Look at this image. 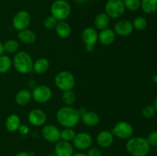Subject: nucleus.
Returning <instances> with one entry per match:
<instances>
[{
  "label": "nucleus",
  "mask_w": 157,
  "mask_h": 156,
  "mask_svg": "<svg viewBox=\"0 0 157 156\" xmlns=\"http://www.w3.org/2000/svg\"><path fill=\"white\" fill-rule=\"evenodd\" d=\"M81 119L84 125L88 127L96 126L100 122V116L94 111H84L80 113Z\"/></svg>",
  "instance_id": "16"
},
{
  "label": "nucleus",
  "mask_w": 157,
  "mask_h": 156,
  "mask_svg": "<svg viewBox=\"0 0 157 156\" xmlns=\"http://www.w3.org/2000/svg\"><path fill=\"white\" fill-rule=\"evenodd\" d=\"M75 1L77 2H78V3H83V2H84L87 1V0H75Z\"/></svg>",
  "instance_id": "41"
},
{
  "label": "nucleus",
  "mask_w": 157,
  "mask_h": 156,
  "mask_svg": "<svg viewBox=\"0 0 157 156\" xmlns=\"http://www.w3.org/2000/svg\"><path fill=\"white\" fill-rule=\"evenodd\" d=\"M31 23V15L25 10H20L14 15L12 18V26L16 31L28 28Z\"/></svg>",
  "instance_id": "8"
},
{
  "label": "nucleus",
  "mask_w": 157,
  "mask_h": 156,
  "mask_svg": "<svg viewBox=\"0 0 157 156\" xmlns=\"http://www.w3.org/2000/svg\"><path fill=\"white\" fill-rule=\"evenodd\" d=\"M15 156H32L29 152H26V151H21V152H18L15 154Z\"/></svg>",
  "instance_id": "37"
},
{
  "label": "nucleus",
  "mask_w": 157,
  "mask_h": 156,
  "mask_svg": "<svg viewBox=\"0 0 157 156\" xmlns=\"http://www.w3.org/2000/svg\"><path fill=\"white\" fill-rule=\"evenodd\" d=\"M12 66V60L7 54L0 56V73H6L10 70Z\"/></svg>",
  "instance_id": "26"
},
{
  "label": "nucleus",
  "mask_w": 157,
  "mask_h": 156,
  "mask_svg": "<svg viewBox=\"0 0 157 156\" xmlns=\"http://www.w3.org/2000/svg\"><path fill=\"white\" fill-rule=\"evenodd\" d=\"M81 39L85 44L86 47H94V44L98 41V31L95 28H85L81 33Z\"/></svg>",
  "instance_id": "13"
},
{
  "label": "nucleus",
  "mask_w": 157,
  "mask_h": 156,
  "mask_svg": "<svg viewBox=\"0 0 157 156\" xmlns=\"http://www.w3.org/2000/svg\"><path fill=\"white\" fill-rule=\"evenodd\" d=\"M57 35L61 38H67L71 35V27L66 21H59L55 27Z\"/></svg>",
  "instance_id": "21"
},
{
  "label": "nucleus",
  "mask_w": 157,
  "mask_h": 156,
  "mask_svg": "<svg viewBox=\"0 0 157 156\" xmlns=\"http://www.w3.org/2000/svg\"><path fill=\"white\" fill-rule=\"evenodd\" d=\"M113 137L111 132L104 130L99 132L97 136V143L101 148H106L110 147L113 142Z\"/></svg>",
  "instance_id": "18"
},
{
  "label": "nucleus",
  "mask_w": 157,
  "mask_h": 156,
  "mask_svg": "<svg viewBox=\"0 0 157 156\" xmlns=\"http://www.w3.org/2000/svg\"><path fill=\"white\" fill-rule=\"evenodd\" d=\"M146 139H147V142H148V143L150 144V146H157V131L156 130L150 132Z\"/></svg>",
  "instance_id": "34"
},
{
  "label": "nucleus",
  "mask_w": 157,
  "mask_h": 156,
  "mask_svg": "<svg viewBox=\"0 0 157 156\" xmlns=\"http://www.w3.org/2000/svg\"><path fill=\"white\" fill-rule=\"evenodd\" d=\"M18 38L20 41L24 44H31L35 42L37 39V35L33 31L26 28L18 32Z\"/></svg>",
  "instance_id": "23"
},
{
  "label": "nucleus",
  "mask_w": 157,
  "mask_h": 156,
  "mask_svg": "<svg viewBox=\"0 0 157 156\" xmlns=\"http://www.w3.org/2000/svg\"><path fill=\"white\" fill-rule=\"evenodd\" d=\"M4 47H3V43L0 41V56L4 54Z\"/></svg>",
  "instance_id": "38"
},
{
  "label": "nucleus",
  "mask_w": 157,
  "mask_h": 156,
  "mask_svg": "<svg viewBox=\"0 0 157 156\" xmlns=\"http://www.w3.org/2000/svg\"><path fill=\"white\" fill-rule=\"evenodd\" d=\"M32 99L38 103H45L48 102L52 96V91L46 85L37 86L32 92Z\"/></svg>",
  "instance_id": "9"
},
{
  "label": "nucleus",
  "mask_w": 157,
  "mask_h": 156,
  "mask_svg": "<svg viewBox=\"0 0 157 156\" xmlns=\"http://www.w3.org/2000/svg\"><path fill=\"white\" fill-rule=\"evenodd\" d=\"M72 156H87V154H84V153H76V154H74Z\"/></svg>",
  "instance_id": "40"
},
{
  "label": "nucleus",
  "mask_w": 157,
  "mask_h": 156,
  "mask_svg": "<svg viewBox=\"0 0 157 156\" xmlns=\"http://www.w3.org/2000/svg\"><path fill=\"white\" fill-rule=\"evenodd\" d=\"M115 39H116V34L114 31L109 28L101 31L98 34V41L103 45H110L114 42Z\"/></svg>",
  "instance_id": "17"
},
{
  "label": "nucleus",
  "mask_w": 157,
  "mask_h": 156,
  "mask_svg": "<svg viewBox=\"0 0 157 156\" xmlns=\"http://www.w3.org/2000/svg\"><path fill=\"white\" fill-rule=\"evenodd\" d=\"M110 17L105 13V12H101L97 16L95 17L94 21V27L97 30L102 31L108 28L109 24H110Z\"/></svg>",
  "instance_id": "22"
},
{
  "label": "nucleus",
  "mask_w": 157,
  "mask_h": 156,
  "mask_svg": "<svg viewBox=\"0 0 157 156\" xmlns=\"http://www.w3.org/2000/svg\"><path fill=\"white\" fill-rule=\"evenodd\" d=\"M153 107H154L155 110H156V112H157V96L156 98H155L154 99V102H153Z\"/></svg>",
  "instance_id": "39"
},
{
  "label": "nucleus",
  "mask_w": 157,
  "mask_h": 156,
  "mask_svg": "<svg viewBox=\"0 0 157 156\" xmlns=\"http://www.w3.org/2000/svg\"><path fill=\"white\" fill-rule=\"evenodd\" d=\"M132 23H133V29L136 31H140V32L146 29V28L147 27V24H148L147 18L143 16L136 17Z\"/></svg>",
  "instance_id": "30"
},
{
  "label": "nucleus",
  "mask_w": 157,
  "mask_h": 156,
  "mask_svg": "<svg viewBox=\"0 0 157 156\" xmlns=\"http://www.w3.org/2000/svg\"><path fill=\"white\" fill-rule=\"evenodd\" d=\"M51 15L58 21H65L71 15V7L67 0H55L51 6Z\"/></svg>",
  "instance_id": "4"
},
{
  "label": "nucleus",
  "mask_w": 157,
  "mask_h": 156,
  "mask_svg": "<svg viewBox=\"0 0 157 156\" xmlns=\"http://www.w3.org/2000/svg\"><path fill=\"white\" fill-rule=\"evenodd\" d=\"M55 146L56 156H72L74 154V147L69 142L59 140Z\"/></svg>",
  "instance_id": "15"
},
{
  "label": "nucleus",
  "mask_w": 157,
  "mask_h": 156,
  "mask_svg": "<svg viewBox=\"0 0 157 156\" xmlns=\"http://www.w3.org/2000/svg\"><path fill=\"white\" fill-rule=\"evenodd\" d=\"M125 9L130 12H135L140 9L141 0H123Z\"/></svg>",
  "instance_id": "31"
},
{
  "label": "nucleus",
  "mask_w": 157,
  "mask_h": 156,
  "mask_svg": "<svg viewBox=\"0 0 157 156\" xmlns=\"http://www.w3.org/2000/svg\"><path fill=\"white\" fill-rule=\"evenodd\" d=\"M72 142L75 148L83 151V150H87L90 148L93 143V138L89 133L81 132L77 133Z\"/></svg>",
  "instance_id": "10"
},
{
  "label": "nucleus",
  "mask_w": 157,
  "mask_h": 156,
  "mask_svg": "<svg viewBox=\"0 0 157 156\" xmlns=\"http://www.w3.org/2000/svg\"><path fill=\"white\" fill-rule=\"evenodd\" d=\"M50 67V63L47 58H40L37 59L33 64V69L32 70L38 74H42L44 73Z\"/></svg>",
  "instance_id": "24"
},
{
  "label": "nucleus",
  "mask_w": 157,
  "mask_h": 156,
  "mask_svg": "<svg viewBox=\"0 0 157 156\" xmlns=\"http://www.w3.org/2000/svg\"><path fill=\"white\" fill-rule=\"evenodd\" d=\"M20 125H21V119L17 114H11L6 118L5 127L8 132H15L18 131Z\"/></svg>",
  "instance_id": "19"
},
{
  "label": "nucleus",
  "mask_w": 157,
  "mask_h": 156,
  "mask_svg": "<svg viewBox=\"0 0 157 156\" xmlns=\"http://www.w3.org/2000/svg\"><path fill=\"white\" fill-rule=\"evenodd\" d=\"M140 9L146 14H153L157 11V0H141Z\"/></svg>",
  "instance_id": "25"
},
{
  "label": "nucleus",
  "mask_w": 157,
  "mask_h": 156,
  "mask_svg": "<svg viewBox=\"0 0 157 156\" xmlns=\"http://www.w3.org/2000/svg\"><path fill=\"white\" fill-rule=\"evenodd\" d=\"M156 110H155L153 106L151 105H147L146 106H144V108L142 109V111H141V113H142V116H144L146 119H151L156 114Z\"/></svg>",
  "instance_id": "33"
},
{
  "label": "nucleus",
  "mask_w": 157,
  "mask_h": 156,
  "mask_svg": "<svg viewBox=\"0 0 157 156\" xmlns=\"http://www.w3.org/2000/svg\"><path fill=\"white\" fill-rule=\"evenodd\" d=\"M4 51L7 54H15L17 53L19 48V44L15 39L7 40L5 43H3Z\"/></svg>",
  "instance_id": "27"
},
{
  "label": "nucleus",
  "mask_w": 157,
  "mask_h": 156,
  "mask_svg": "<svg viewBox=\"0 0 157 156\" xmlns=\"http://www.w3.org/2000/svg\"><path fill=\"white\" fill-rule=\"evenodd\" d=\"M104 9L110 18L113 19L121 18L126 10L123 0H107Z\"/></svg>",
  "instance_id": "6"
},
{
  "label": "nucleus",
  "mask_w": 157,
  "mask_h": 156,
  "mask_svg": "<svg viewBox=\"0 0 157 156\" xmlns=\"http://www.w3.org/2000/svg\"><path fill=\"white\" fill-rule=\"evenodd\" d=\"M58 22V20L51 15L44 18V21H43V25H44V28L48 29V30H53L55 28Z\"/></svg>",
  "instance_id": "32"
},
{
  "label": "nucleus",
  "mask_w": 157,
  "mask_h": 156,
  "mask_svg": "<svg viewBox=\"0 0 157 156\" xmlns=\"http://www.w3.org/2000/svg\"><path fill=\"white\" fill-rule=\"evenodd\" d=\"M133 26L132 21L129 20H120L115 24L114 32L116 35L121 37H127L131 35L133 32Z\"/></svg>",
  "instance_id": "14"
},
{
  "label": "nucleus",
  "mask_w": 157,
  "mask_h": 156,
  "mask_svg": "<svg viewBox=\"0 0 157 156\" xmlns=\"http://www.w3.org/2000/svg\"><path fill=\"white\" fill-rule=\"evenodd\" d=\"M76 134L73 128H64L61 131V139L66 142H72Z\"/></svg>",
  "instance_id": "29"
},
{
  "label": "nucleus",
  "mask_w": 157,
  "mask_h": 156,
  "mask_svg": "<svg viewBox=\"0 0 157 156\" xmlns=\"http://www.w3.org/2000/svg\"><path fill=\"white\" fill-rule=\"evenodd\" d=\"M61 99L66 106H71L72 104L75 103V100H76V95H75V92L72 90L64 91L62 96H61Z\"/></svg>",
  "instance_id": "28"
},
{
  "label": "nucleus",
  "mask_w": 157,
  "mask_h": 156,
  "mask_svg": "<svg viewBox=\"0 0 157 156\" xmlns=\"http://www.w3.org/2000/svg\"><path fill=\"white\" fill-rule=\"evenodd\" d=\"M32 99V92H30L27 89L20 90L16 93V95L15 96V102L18 106H24L28 105L31 102Z\"/></svg>",
  "instance_id": "20"
},
{
  "label": "nucleus",
  "mask_w": 157,
  "mask_h": 156,
  "mask_svg": "<svg viewBox=\"0 0 157 156\" xmlns=\"http://www.w3.org/2000/svg\"><path fill=\"white\" fill-rule=\"evenodd\" d=\"M56 119L58 123L64 128H73L80 122L81 115L79 110L71 106H65L58 110Z\"/></svg>",
  "instance_id": "1"
},
{
  "label": "nucleus",
  "mask_w": 157,
  "mask_h": 156,
  "mask_svg": "<svg viewBox=\"0 0 157 156\" xmlns=\"http://www.w3.org/2000/svg\"><path fill=\"white\" fill-rule=\"evenodd\" d=\"M150 147L147 139L144 137H131L126 143V149L132 156H147Z\"/></svg>",
  "instance_id": "2"
},
{
  "label": "nucleus",
  "mask_w": 157,
  "mask_h": 156,
  "mask_svg": "<svg viewBox=\"0 0 157 156\" xmlns=\"http://www.w3.org/2000/svg\"><path fill=\"white\" fill-rule=\"evenodd\" d=\"M41 134L44 140L50 143H56L61 140V131L58 127L52 124L44 125L41 130Z\"/></svg>",
  "instance_id": "11"
},
{
  "label": "nucleus",
  "mask_w": 157,
  "mask_h": 156,
  "mask_svg": "<svg viewBox=\"0 0 157 156\" xmlns=\"http://www.w3.org/2000/svg\"><path fill=\"white\" fill-rule=\"evenodd\" d=\"M28 120L29 123L34 126H42L47 120L46 113L40 109H33L28 114Z\"/></svg>",
  "instance_id": "12"
},
{
  "label": "nucleus",
  "mask_w": 157,
  "mask_h": 156,
  "mask_svg": "<svg viewBox=\"0 0 157 156\" xmlns=\"http://www.w3.org/2000/svg\"><path fill=\"white\" fill-rule=\"evenodd\" d=\"M33 60L28 52L21 50L15 53L12 64L15 70L21 74L29 73L33 69Z\"/></svg>",
  "instance_id": "3"
},
{
  "label": "nucleus",
  "mask_w": 157,
  "mask_h": 156,
  "mask_svg": "<svg viewBox=\"0 0 157 156\" xmlns=\"http://www.w3.org/2000/svg\"><path fill=\"white\" fill-rule=\"evenodd\" d=\"M153 80L154 81L155 83H156V84H157V75H156V76H153Z\"/></svg>",
  "instance_id": "42"
},
{
  "label": "nucleus",
  "mask_w": 157,
  "mask_h": 156,
  "mask_svg": "<svg viewBox=\"0 0 157 156\" xmlns=\"http://www.w3.org/2000/svg\"><path fill=\"white\" fill-rule=\"evenodd\" d=\"M111 132L113 136L121 139H129L133 134V128L129 122L120 121L112 128Z\"/></svg>",
  "instance_id": "7"
},
{
  "label": "nucleus",
  "mask_w": 157,
  "mask_h": 156,
  "mask_svg": "<svg viewBox=\"0 0 157 156\" xmlns=\"http://www.w3.org/2000/svg\"><path fill=\"white\" fill-rule=\"evenodd\" d=\"M29 127L27 125H21L18 128V131L22 135H27L29 132Z\"/></svg>",
  "instance_id": "36"
},
{
  "label": "nucleus",
  "mask_w": 157,
  "mask_h": 156,
  "mask_svg": "<svg viewBox=\"0 0 157 156\" xmlns=\"http://www.w3.org/2000/svg\"><path fill=\"white\" fill-rule=\"evenodd\" d=\"M55 84L56 87L63 92L72 90L75 85V78L71 72L63 70L55 76Z\"/></svg>",
  "instance_id": "5"
},
{
  "label": "nucleus",
  "mask_w": 157,
  "mask_h": 156,
  "mask_svg": "<svg viewBox=\"0 0 157 156\" xmlns=\"http://www.w3.org/2000/svg\"><path fill=\"white\" fill-rule=\"evenodd\" d=\"M87 156H102V151L100 148L94 147V148H90L87 151Z\"/></svg>",
  "instance_id": "35"
}]
</instances>
